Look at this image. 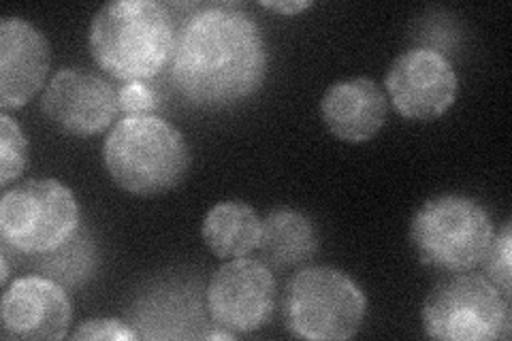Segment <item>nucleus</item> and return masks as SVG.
<instances>
[{
  "mask_svg": "<svg viewBox=\"0 0 512 341\" xmlns=\"http://www.w3.org/2000/svg\"><path fill=\"white\" fill-rule=\"evenodd\" d=\"M261 7L280 15H297L301 11L314 7V3L312 0H280V3H269V0H263Z\"/></svg>",
  "mask_w": 512,
  "mask_h": 341,
  "instance_id": "20",
  "label": "nucleus"
},
{
  "mask_svg": "<svg viewBox=\"0 0 512 341\" xmlns=\"http://www.w3.org/2000/svg\"><path fill=\"white\" fill-rule=\"evenodd\" d=\"M365 314L363 288L335 267H306L286 284L282 320L293 337L344 341L359 333Z\"/></svg>",
  "mask_w": 512,
  "mask_h": 341,
  "instance_id": "4",
  "label": "nucleus"
},
{
  "mask_svg": "<svg viewBox=\"0 0 512 341\" xmlns=\"http://www.w3.org/2000/svg\"><path fill=\"white\" fill-rule=\"evenodd\" d=\"M421 320L425 335L442 341L508 339L512 331L510 297L487 275L448 273L425 297Z\"/></svg>",
  "mask_w": 512,
  "mask_h": 341,
  "instance_id": "6",
  "label": "nucleus"
},
{
  "mask_svg": "<svg viewBox=\"0 0 512 341\" xmlns=\"http://www.w3.org/2000/svg\"><path fill=\"white\" fill-rule=\"evenodd\" d=\"M178 30L167 5L154 0H114L94 13L88 43L94 62L124 84L150 81L173 58Z\"/></svg>",
  "mask_w": 512,
  "mask_h": 341,
  "instance_id": "2",
  "label": "nucleus"
},
{
  "mask_svg": "<svg viewBox=\"0 0 512 341\" xmlns=\"http://www.w3.org/2000/svg\"><path fill=\"white\" fill-rule=\"evenodd\" d=\"M28 167V139L22 126L3 111L0 116V186L7 188Z\"/></svg>",
  "mask_w": 512,
  "mask_h": 341,
  "instance_id": "16",
  "label": "nucleus"
},
{
  "mask_svg": "<svg viewBox=\"0 0 512 341\" xmlns=\"http://www.w3.org/2000/svg\"><path fill=\"white\" fill-rule=\"evenodd\" d=\"M205 299L216 327L233 335L259 331L276 307L274 271L254 258H233L216 269Z\"/></svg>",
  "mask_w": 512,
  "mask_h": 341,
  "instance_id": "9",
  "label": "nucleus"
},
{
  "mask_svg": "<svg viewBox=\"0 0 512 341\" xmlns=\"http://www.w3.org/2000/svg\"><path fill=\"white\" fill-rule=\"evenodd\" d=\"M263 220L246 201H220L207 211L201 237L220 261L244 258L261 246Z\"/></svg>",
  "mask_w": 512,
  "mask_h": 341,
  "instance_id": "14",
  "label": "nucleus"
},
{
  "mask_svg": "<svg viewBox=\"0 0 512 341\" xmlns=\"http://www.w3.org/2000/svg\"><path fill=\"white\" fill-rule=\"evenodd\" d=\"M384 94L402 118L434 122L455 105L459 77L442 52L412 47L391 62L384 77Z\"/></svg>",
  "mask_w": 512,
  "mask_h": 341,
  "instance_id": "8",
  "label": "nucleus"
},
{
  "mask_svg": "<svg viewBox=\"0 0 512 341\" xmlns=\"http://www.w3.org/2000/svg\"><path fill=\"white\" fill-rule=\"evenodd\" d=\"M259 248L269 267H299L318 250L316 226L303 211L288 207L276 209L263 220Z\"/></svg>",
  "mask_w": 512,
  "mask_h": 341,
  "instance_id": "15",
  "label": "nucleus"
},
{
  "mask_svg": "<svg viewBox=\"0 0 512 341\" xmlns=\"http://www.w3.org/2000/svg\"><path fill=\"white\" fill-rule=\"evenodd\" d=\"M3 335L9 339H64L73 320L69 292L43 275H24L5 288L0 305Z\"/></svg>",
  "mask_w": 512,
  "mask_h": 341,
  "instance_id": "11",
  "label": "nucleus"
},
{
  "mask_svg": "<svg viewBox=\"0 0 512 341\" xmlns=\"http://www.w3.org/2000/svg\"><path fill=\"white\" fill-rule=\"evenodd\" d=\"M52 67L50 41L22 18L0 22V107L22 109L47 86Z\"/></svg>",
  "mask_w": 512,
  "mask_h": 341,
  "instance_id": "12",
  "label": "nucleus"
},
{
  "mask_svg": "<svg viewBox=\"0 0 512 341\" xmlns=\"http://www.w3.org/2000/svg\"><path fill=\"white\" fill-rule=\"evenodd\" d=\"M389 99L370 77L335 81L320 99V118L329 133L346 143L372 141L387 122Z\"/></svg>",
  "mask_w": 512,
  "mask_h": 341,
  "instance_id": "13",
  "label": "nucleus"
},
{
  "mask_svg": "<svg viewBox=\"0 0 512 341\" xmlns=\"http://www.w3.org/2000/svg\"><path fill=\"white\" fill-rule=\"evenodd\" d=\"M103 160L118 188L135 197H158L184 182L190 171V148L167 120L154 113H135L111 128Z\"/></svg>",
  "mask_w": 512,
  "mask_h": 341,
  "instance_id": "3",
  "label": "nucleus"
},
{
  "mask_svg": "<svg viewBox=\"0 0 512 341\" xmlns=\"http://www.w3.org/2000/svg\"><path fill=\"white\" fill-rule=\"evenodd\" d=\"M45 116L75 137L99 135L120 111L118 90L101 75L79 69L58 71L43 90Z\"/></svg>",
  "mask_w": 512,
  "mask_h": 341,
  "instance_id": "10",
  "label": "nucleus"
},
{
  "mask_svg": "<svg viewBox=\"0 0 512 341\" xmlns=\"http://www.w3.org/2000/svg\"><path fill=\"white\" fill-rule=\"evenodd\" d=\"M118 103L126 116L154 113L158 107V94L148 86V81H131L118 90Z\"/></svg>",
  "mask_w": 512,
  "mask_h": 341,
  "instance_id": "19",
  "label": "nucleus"
},
{
  "mask_svg": "<svg viewBox=\"0 0 512 341\" xmlns=\"http://www.w3.org/2000/svg\"><path fill=\"white\" fill-rule=\"evenodd\" d=\"M75 341H133L137 339V331L118 318H92L79 324L75 333H71Z\"/></svg>",
  "mask_w": 512,
  "mask_h": 341,
  "instance_id": "18",
  "label": "nucleus"
},
{
  "mask_svg": "<svg viewBox=\"0 0 512 341\" xmlns=\"http://www.w3.org/2000/svg\"><path fill=\"white\" fill-rule=\"evenodd\" d=\"M0 261H3V273H0V284L7 288L9 286V258H7V254L0 256Z\"/></svg>",
  "mask_w": 512,
  "mask_h": 341,
  "instance_id": "21",
  "label": "nucleus"
},
{
  "mask_svg": "<svg viewBox=\"0 0 512 341\" xmlns=\"http://www.w3.org/2000/svg\"><path fill=\"white\" fill-rule=\"evenodd\" d=\"M491 239L489 211L466 194L427 199L410 222V243L419 261L446 273L478 267Z\"/></svg>",
  "mask_w": 512,
  "mask_h": 341,
  "instance_id": "5",
  "label": "nucleus"
},
{
  "mask_svg": "<svg viewBox=\"0 0 512 341\" xmlns=\"http://www.w3.org/2000/svg\"><path fill=\"white\" fill-rule=\"evenodd\" d=\"M79 229L73 190L52 177L28 180L0 199V235L22 254H54L69 246Z\"/></svg>",
  "mask_w": 512,
  "mask_h": 341,
  "instance_id": "7",
  "label": "nucleus"
},
{
  "mask_svg": "<svg viewBox=\"0 0 512 341\" xmlns=\"http://www.w3.org/2000/svg\"><path fill=\"white\" fill-rule=\"evenodd\" d=\"M485 275L498 286L506 297L512 292V231L510 222L502 226L500 233H493V239L483 258Z\"/></svg>",
  "mask_w": 512,
  "mask_h": 341,
  "instance_id": "17",
  "label": "nucleus"
},
{
  "mask_svg": "<svg viewBox=\"0 0 512 341\" xmlns=\"http://www.w3.org/2000/svg\"><path fill=\"white\" fill-rule=\"evenodd\" d=\"M267 67V41L252 15L235 5H212L180 26L171 81L190 105L227 109L261 90Z\"/></svg>",
  "mask_w": 512,
  "mask_h": 341,
  "instance_id": "1",
  "label": "nucleus"
}]
</instances>
